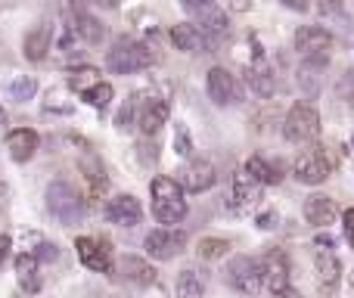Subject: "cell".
<instances>
[{"instance_id":"cell-1","label":"cell","mask_w":354,"mask_h":298,"mask_svg":"<svg viewBox=\"0 0 354 298\" xmlns=\"http://www.w3.org/2000/svg\"><path fill=\"white\" fill-rule=\"evenodd\" d=\"M153 193V214L159 224H180L187 218V199H183V187L171 177H156L149 183Z\"/></svg>"},{"instance_id":"cell-2","label":"cell","mask_w":354,"mask_h":298,"mask_svg":"<svg viewBox=\"0 0 354 298\" xmlns=\"http://www.w3.org/2000/svg\"><path fill=\"white\" fill-rule=\"evenodd\" d=\"M106 66L115 75H134L143 72V68L153 66V50L143 47L140 41H131V37H118L112 44L109 56H106Z\"/></svg>"},{"instance_id":"cell-3","label":"cell","mask_w":354,"mask_h":298,"mask_svg":"<svg viewBox=\"0 0 354 298\" xmlns=\"http://www.w3.org/2000/svg\"><path fill=\"white\" fill-rule=\"evenodd\" d=\"M47 208L62 227H75L81 218H84V202H81V193L66 180H53L47 187Z\"/></svg>"},{"instance_id":"cell-4","label":"cell","mask_w":354,"mask_h":298,"mask_svg":"<svg viewBox=\"0 0 354 298\" xmlns=\"http://www.w3.org/2000/svg\"><path fill=\"white\" fill-rule=\"evenodd\" d=\"M283 134H286L289 143H314L320 137V115L314 106L308 103H295L289 109L286 122H283Z\"/></svg>"},{"instance_id":"cell-5","label":"cell","mask_w":354,"mask_h":298,"mask_svg":"<svg viewBox=\"0 0 354 298\" xmlns=\"http://www.w3.org/2000/svg\"><path fill=\"white\" fill-rule=\"evenodd\" d=\"M227 280L236 292L243 295H258L264 286V274H261V261L255 258H233L227 268Z\"/></svg>"},{"instance_id":"cell-6","label":"cell","mask_w":354,"mask_h":298,"mask_svg":"<svg viewBox=\"0 0 354 298\" xmlns=\"http://www.w3.org/2000/svg\"><path fill=\"white\" fill-rule=\"evenodd\" d=\"M330 171H333V165H330V158H326V152L320 149V147L305 149L299 158H295V165H292L295 180L308 183V187H317V183H324L326 177H330Z\"/></svg>"},{"instance_id":"cell-7","label":"cell","mask_w":354,"mask_h":298,"mask_svg":"<svg viewBox=\"0 0 354 298\" xmlns=\"http://www.w3.org/2000/svg\"><path fill=\"white\" fill-rule=\"evenodd\" d=\"M261 274H264V289L277 298H295L292 286H289V261L283 252H268L261 261Z\"/></svg>"},{"instance_id":"cell-8","label":"cell","mask_w":354,"mask_h":298,"mask_svg":"<svg viewBox=\"0 0 354 298\" xmlns=\"http://www.w3.org/2000/svg\"><path fill=\"white\" fill-rule=\"evenodd\" d=\"M143 245H147V255L149 258H156V261H171L174 255H180V252H183V245H187V233L162 227V230L149 233V236L143 239Z\"/></svg>"},{"instance_id":"cell-9","label":"cell","mask_w":354,"mask_h":298,"mask_svg":"<svg viewBox=\"0 0 354 298\" xmlns=\"http://www.w3.org/2000/svg\"><path fill=\"white\" fill-rule=\"evenodd\" d=\"M75 249H78V258L84 268L97 270V274H109L112 270V249L106 239L97 236H78L75 239Z\"/></svg>"},{"instance_id":"cell-10","label":"cell","mask_w":354,"mask_h":298,"mask_svg":"<svg viewBox=\"0 0 354 298\" xmlns=\"http://www.w3.org/2000/svg\"><path fill=\"white\" fill-rule=\"evenodd\" d=\"M214 180H218V171H214V165L205 162V158H193L189 165H183V168L177 171V183H180L187 193H205V189L214 187Z\"/></svg>"},{"instance_id":"cell-11","label":"cell","mask_w":354,"mask_h":298,"mask_svg":"<svg viewBox=\"0 0 354 298\" xmlns=\"http://www.w3.org/2000/svg\"><path fill=\"white\" fill-rule=\"evenodd\" d=\"M183 6L196 19L193 25H202L205 35H224L227 31V12L214 0H183Z\"/></svg>"},{"instance_id":"cell-12","label":"cell","mask_w":354,"mask_h":298,"mask_svg":"<svg viewBox=\"0 0 354 298\" xmlns=\"http://www.w3.org/2000/svg\"><path fill=\"white\" fill-rule=\"evenodd\" d=\"M314 277H317V289L324 295H333L342 280V261L336 258L333 249H317L314 255Z\"/></svg>"},{"instance_id":"cell-13","label":"cell","mask_w":354,"mask_h":298,"mask_svg":"<svg viewBox=\"0 0 354 298\" xmlns=\"http://www.w3.org/2000/svg\"><path fill=\"white\" fill-rule=\"evenodd\" d=\"M261 187L264 183H258L245 168L236 171V174L230 177V208H236V212L252 208L258 199H261Z\"/></svg>"},{"instance_id":"cell-14","label":"cell","mask_w":354,"mask_h":298,"mask_svg":"<svg viewBox=\"0 0 354 298\" xmlns=\"http://www.w3.org/2000/svg\"><path fill=\"white\" fill-rule=\"evenodd\" d=\"M333 47V31L324 25H301L295 31V50L301 56H324Z\"/></svg>"},{"instance_id":"cell-15","label":"cell","mask_w":354,"mask_h":298,"mask_svg":"<svg viewBox=\"0 0 354 298\" xmlns=\"http://www.w3.org/2000/svg\"><path fill=\"white\" fill-rule=\"evenodd\" d=\"M106 218L118 227H137L143 218V208L131 193H122V196H112V199L106 202Z\"/></svg>"},{"instance_id":"cell-16","label":"cell","mask_w":354,"mask_h":298,"mask_svg":"<svg viewBox=\"0 0 354 298\" xmlns=\"http://www.w3.org/2000/svg\"><path fill=\"white\" fill-rule=\"evenodd\" d=\"M205 87H208V97H212L218 106H230V103H236V100H239L236 81H233V75L227 72V68H221V66L208 72Z\"/></svg>"},{"instance_id":"cell-17","label":"cell","mask_w":354,"mask_h":298,"mask_svg":"<svg viewBox=\"0 0 354 298\" xmlns=\"http://www.w3.org/2000/svg\"><path fill=\"white\" fill-rule=\"evenodd\" d=\"M305 218H308V224H314V227H330L333 221L339 218L336 199H330V196H308Z\"/></svg>"},{"instance_id":"cell-18","label":"cell","mask_w":354,"mask_h":298,"mask_svg":"<svg viewBox=\"0 0 354 298\" xmlns=\"http://www.w3.org/2000/svg\"><path fill=\"white\" fill-rule=\"evenodd\" d=\"M171 44L177 50H183V53H199L202 47H205V31L199 28V25H193V22H177L174 28H171ZM212 47V44H208Z\"/></svg>"},{"instance_id":"cell-19","label":"cell","mask_w":354,"mask_h":298,"mask_svg":"<svg viewBox=\"0 0 354 298\" xmlns=\"http://www.w3.org/2000/svg\"><path fill=\"white\" fill-rule=\"evenodd\" d=\"M6 149H10L12 162H28L37 152V134L31 128H16L6 134Z\"/></svg>"},{"instance_id":"cell-20","label":"cell","mask_w":354,"mask_h":298,"mask_svg":"<svg viewBox=\"0 0 354 298\" xmlns=\"http://www.w3.org/2000/svg\"><path fill=\"white\" fill-rule=\"evenodd\" d=\"M50 44H53V28H50L47 22H41V25H35V28L25 35V59H31V62H41L44 56L50 53Z\"/></svg>"},{"instance_id":"cell-21","label":"cell","mask_w":354,"mask_h":298,"mask_svg":"<svg viewBox=\"0 0 354 298\" xmlns=\"http://www.w3.org/2000/svg\"><path fill=\"white\" fill-rule=\"evenodd\" d=\"M118 270H122L124 280L137 283V286H149V283H156V268L149 261H143V258H137V255H124L122 264H118Z\"/></svg>"},{"instance_id":"cell-22","label":"cell","mask_w":354,"mask_h":298,"mask_svg":"<svg viewBox=\"0 0 354 298\" xmlns=\"http://www.w3.org/2000/svg\"><path fill=\"white\" fill-rule=\"evenodd\" d=\"M165 122H168V103L165 100H149V103L140 109V118H137V124H140V131L147 137H153Z\"/></svg>"},{"instance_id":"cell-23","label":"cell","mask_w":354,"mask_h":298,"mask_svg":"<svg viewBox=\"0 0 354 298\" xmlns=\"http://www.w3.org/2000/svg\"><path fill=\"white\" fill-rule=\"evenodd\" d=\"M245 84H249L258 97H274V93H277V75L270 72L268 66H261V62H258V66L245 68Z\"/></svg>"},{"instance_id":"cell-24","label":"cell","mask_w":354,"mask_h":298,"mask_svg":"<svg viewBox=\"0 0 354 298\" xmlns=\"http://www.w3.org/2000/svg\"><path fill=\"white\" fill-rule=\"evenodd\" d=\"M16 277H19V286L25 289V292L35 295L37 289H41V277H37V255H19L16 258Z\"/></svg>"},{"instance_id":"cell-25","label":"cell","mask_w":354,"mask_h":298,"mask_svg":"<svg viewBox=\"0 0 354 298\" xmlns=\"http://www.w3.org/2000/svg\"><path fill=\"white\" fill-rule=\"evenodd\" d=\"M75 31H78V37L84 44H100L103 41V35H106V28L100 25V19H93L91 12H84V10H78L75 12Z\"/></svg>"},{"instance_id":"cell-26","label":"cell","mask_w":354,"mask_h":298,"mask_svg":"<svg viewBox=\"0 0 354 298\" xmlns=\"http://www.w3.org/2000/svg\"><path fill=\"white\" fill-rule=\"evenodd\" d=\"M245 171H249L258 183H264V187H274V183H280V177H283L280 168H274L270 162H264L261 156H252L249 162H245Z\"/></svg>"},{"instance_id":"cell-27","label":"cell","mask_w":354,"mask_h":298,"mask_svg":"<svg viewBox=\"0 0 354 298\" xmlns=\"http://www.w3.org/2000/svg\"><path fill=\"white\" fill-rule=\"evenodd\" d=\"M112 84L109 81H93L91 87H84V91H81V97H84V103H91L93 109H106V106L112 103Z\"/></svg>"},{"instance_id":"cell-28","label":"cell","mask_w":354,"mask_h":298,"mask_svg":"<svg viewBox=\"0 0 354 298\" xmlns=\"http://www.w3.org/2000/svg\"><path fill=\"white\" fill-rule=\"evenodd\" d=\"M205 295V286H202L199 274L196 270H180V277H177V298H202Z\"/></svg>"},{"instance_id":"cell-29","label":"cell","mask_w":354,"mask_h":298,"mask_svg":"<svg viewBox=\"0 0 354 298\" xmlns=\"http://www.w3.org/2000/svg\"><path fill=\"white\" fill-rule=\"evenodd\" d=\"M196 252H199V258H205V261H218V258H224L227 252H230V243L218 239V236H205Z\"/></svg>"},{"instance_id":"cell-30","label":"cell","mask_w":354,"mask_h":298,"mask_svg":"<svg viewBox=\"0 0 354 298\" xmlns=\"http://www.w3.org/2000/svg\"><path fill=\"white\" fill-rule=\"evenodd\" d=\"M35 91H37V81L35 78H16V81H12V87H10L12 100H19V103L31 100V97H35Z\"/></svg>"},{"instance_id":"cell-31","label":"cell","mask_w":354,"mask_h":298,"mask_svg":"<svg viewBox=\"0 0 354 298\" xmlns=\"http://www.w3.org/2000/svg\"><path fill=\"white\" fill-rule=\"evenodd\" d=\"M174 152H177V156H193V137H189L187 124H177V131H174Z\"/></svg>"},{"instance_id":"cell-32","label":"cell","mask_w":354,"mask_h":298,"mask_svg":"<svg viewBox=\"0 0 354 298\" xmlns=\"http://www.w3.org/2000/svg\"><path fill=\"white\" fill-rule=\"evenodd\" d=\"M134 109H137V97H131L128 103L122 106V112H118V118H115V124L122 131H128L131 128V122H134Z\"/></svg>"},{"instance_id":"cell-33","label":"cell","mask_w":354,"mask_h":298,"mask_svg":"<svg viewBox=\"0 0 354 298\" xmlns=\"http://www.w3.org/2000/svg\"><path fill=\"white\" fill-rule=\"evenodd\" d=\"M339 93H342V100L354 109V68L342 75V81H339Z\"/></svg>"},{"instance_id":"cell-34","label":"cell","mask_w":354,"mask_h":298,"mask_svg":"<svg viewBox=\"0 0 354 298\" xmlns=\"http://www.w3.org/2000/svg\"><path fill=\"white\" fill-rule=\"evenodd\" d=\"M93 75H97V68H78V72H75V78L68 81V84H72L75 91H84V81L93 78Z\"/></svg>"},{"instance_id":"cell-35","label":"cell","mask_w":354,"mask_h":298,"mask_svg":"<svg viewBox=\"0 0 354 298\" xmlns=\"http://www.w3.org/2000/svg\"><path fill=\"white\" fill-rule=\"evenodd\" d=\"M317 6L324 16H342V0H320Z\"/></svg>"},{"instance_id":"cell-36","label":"cell","mask_w":354,"mask_h":298,"mask_svg":"<svg viewBox=\"0 0 354 298\" xmlns=\"http://www.w3.org/2000/svg\"><path fill=\"white\" fill-rule=\"evenodd\" d=\"M342 221H345V239H348V245L354 249V208H348L342 214Z\"/></svg>"},{"instance_id":"cell-37","label":"cell","mask_w":354,"mask_h":298,"mask_svg":"<svg viewBox=\"0 0 354 298\" xmlns=\"http://www.w3.org/2000/svg\"><path fill=\"white\" fill-rule=\"evenodd\" d=\"M283 6H289V10H295V12H305L308 6H311V0H280Z\"/></svg>"},{"instance_id":"cell-38","label":"cell","mask_w":354,"mask_h":298,"mask_svg":"<svg viewBox=\"0 0 354 298\" xmlns=\"http://www.w3.org/2000/svg\"><path fill=\"white\" fill-rule=\"evenodd\" d=\"M10 245H12V239H10V236H0V261H3V258L10 255Z\"/></svg>"},{"instance_id":"cell-39","label":"cell","mask_w":354,"mask_h":298,"mask_svg":"<svg viewBox=\"0 0 354 298\" xmlns=\"http://www.w3.org/2000/svg\"><path fill=\"white\" fill-rule=\"evenodd\" d=\"M41 258H47V261H56V255H59V252H56V245H41Z\"/></svg>"},{"instance_id":"cell-40","label":"cell","mask_w":354,"mask_h":298,"mask_svg":"<svg viewBox=\"0 0 354 298\" xmlns=\"http://www.w3.org/2000/svg\"><path fill=\"white\" fill-rule=\"evenodd\" d=\"M317 245H320V249H333V236H330V233H326V236L320 233V236H317Z\"/></svg>"},{"instance_id":"cell-41","label":"cell","mask_w":354,"mask_h":298,"mask_svg":"<svg viewBox=\"0 0 354 298\" xmlns=\"http://www.w3.org/2000/svg\"><path fill=\"white\" fill-rule=\"evenodd\" d=\"M0 122H3V106H0Z\"/></svg>"},{"instance_id":"cell-42","label":"cell","mask_w":354,"mask_h":298,"mask_svg":"<svg viewBox=\"0 0 354 298\" xmlns=\"http://www.w3.org/2000/svg\"><path fill=\"white\" fill-rule=\"evenodd\" d=\"M351 149H354V134H351Z\"/></svg>"},{"instance_id":"cell-43","label":"cell","mask_w":354,"mask_h":298,"mask_svg":"<svg viewBox=\"0 0 354 298\" xmlns=\"http://www.w3.org/2000/svg\"><path fill=\"white\" fill-rule=\"evenodd\" d=\"M351 289H354V274H351Z\"/></svg>"},{"instance_id":"cell-44","label":"cell","mask_w":354,"mask_h":298,"mask_svg":"<svg viewBox=\"0 0 354 298\" xmlns=\"http://www.w3.org/2000/svg\"><path fill=\"white\" fill-rule=\"evenodd\" d=\"M0 189H3V187H0Z\"/></svg>"}]
</instances>
